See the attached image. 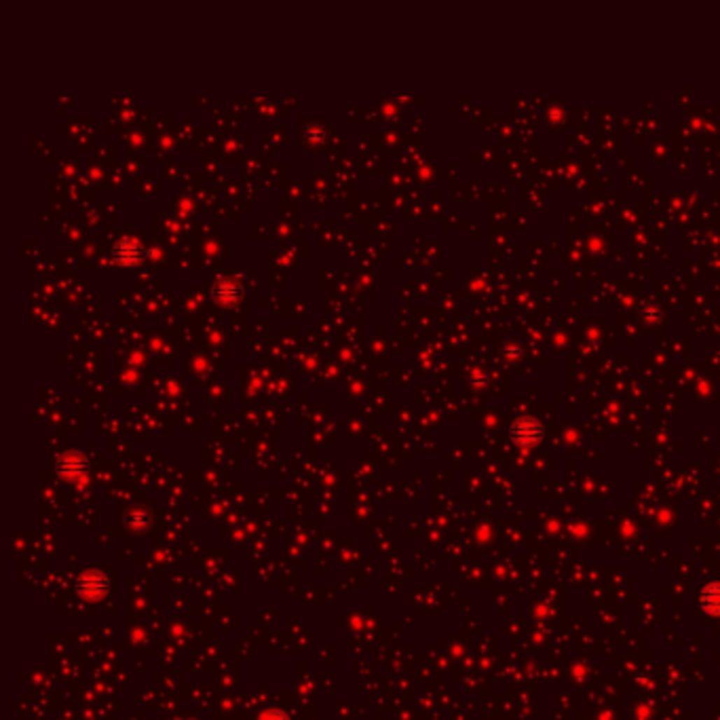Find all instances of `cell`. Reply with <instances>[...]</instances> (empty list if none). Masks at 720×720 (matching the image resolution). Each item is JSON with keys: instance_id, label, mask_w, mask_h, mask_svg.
<instances>
[{"instance_id": "obj_5", "label": "cell", "mask_w": 720, "mask_h": 720, "mask_svg": "<svg viewBox=\"0 0 720 720\" xmlns=\"http://www.w3.org/2000/svg\"><path fill=\"white\" fill-rule=\"evenodd\" d=\"M239 294H241V290H239V285L230 283V281H222L216 285L213 290V296L220 300V302H232L234 298H239Z\"/></svg>"}, {"instance_id": "obj_2", "label": "cell", "mask_w": 720, "mask_h": 720, "mask_svg": "<svg viewBox=\"0 0 720 720\" xmlns=\"http://www.w3.org/2000/svg\"><path fill=\"white\" fill-rule=\"evenodd\" d=\"M108 591V581L101 572L97 570H89L85 572L80 579H78V593L83 598H89V600H97V598H104Z\"/></svg>"}, {"instance_id": "obj_1", "label": "cell", "mask_w": 720, "mask_h": 720, "mask_svg": "<svg viewBox=\"0 0 720 720\" xmlns=\"http://www.w3.org/2000/svg\"><path fill=\"white\" fill-rule=\"evenodd\" d=\"M541 437H543V427L539 421H535L530 416H522L511 425V439L524 448L535 446Z\"/></svg>"}, {"instance_id": "obj_6", "label": "cell", "mask_w": 720, "mask_h": 720, "mask_svg": "<svg viewBox=\"0 0 720 720\" xmlns=\"http://www.w3.org/2000/svg\"><path fill=\"white\" fill-rule=\"evenodd\" d=\"M85 469V460L78 456V454H66L62 460H59V471L64 473V475H74V473H78V471H83Z\"/></svg>"}, {"instance_id": "obj_4", "label": "cell", "mask_w": 720, "mask_h": 720, "mask_svg": "<svg viewBox=\"0 0 720 720\" xmlns=\"http://www.w3.org/2000/svg\"><path fill=\"white\" fill-rule=\"evenodd\" d=\"M701 607L712 613V615H720V583H710L701 589Z\"/></svg>"}, {"instance_id": "obj_3", "label": "cell", "mask_w": 720, "mask_h": 720, "mask_svg": "<svg viewBox=\"0 0 720 720\" xmlns=\"http://www.w3.org/2000/svg\"><path fill=\"white\" fill-rule=\"evenodd\" d=\"M114 256H116L118 262L125 264V267L138 264V262H140V256H142L140 243L134 241V239H123V241L114 248Z\"/></svg>"}, {"instance_id": "obj_7", "label": "cell", "mask_w": 720, "mask_h": 720, "mask_svg": "<svg viewBox=\"0 0 720 720\" xmlns=\"http://www.w3.org/2000/svg\"><path fill=\"white\" fill-rule=\"evenodd\" d=\"M260 720H288V716L279 710H273V712H267Z\"/></svg>"}]
</instances>
